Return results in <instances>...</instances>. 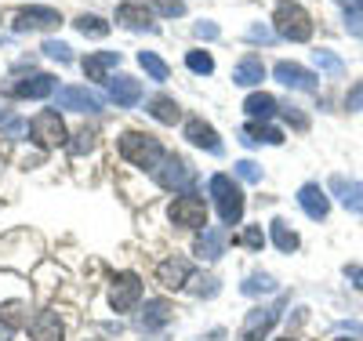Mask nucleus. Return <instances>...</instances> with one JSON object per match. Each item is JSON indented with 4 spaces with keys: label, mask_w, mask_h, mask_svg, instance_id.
<instances>
[{
    "label": "nucleus",
    "mask_w": 363,
    "mask_h": 341,
    "mask_svg": "<svg viewBox=\"0 0 363 341\" xmlns=\"http://www.w3.org/2000/svg\"><path fill=\"white\" fill-rule=\"evenodd\" d=\"M120 157L131 160L135 167H149L157 171L160 160H164V149L153 135H142V131H124L120 135Z\"/></svg>",
    "instance_id": "nucleus-1"
},
{
    "label": "nucleus",
    "mask_w": 363,
    "mask_h": 341,
    "mask_svg": "<svg viewBox=\"0 0 363 341\" xmlns=\"http://www.w3.org/2000/svg\"><path fill=\"white\" fill-rule=\"evenodd\" d=\"M272 22H277V33H280L284 40L301 44V40L313 37V18H309V11L301 8V4H294V0H280Z\"/></svg>",
    "instance_id": "nucleus-2"
},
{
    "label": "nucleus",
    "mask_w": 363,
    "mask_h": 341,
    "mask_svg": "<svg viewBox=\"0 0 363 341\" xmlns=\"http://www.w3.org/2000/svg\"><path fill=\"white\" fill-rule=\"evenodd\" d=\"M211 196L218 203V214L225 225H236L244 218V193H240V185L229 178V174H215L211 178Z\"/></svg>",
    "instance_id": "nucleus-3"
},
{
    "label": "nucleus",
    "mask_w": 363,
    "mask_h": 341,
    "mask_svg": "<svg viewBox=\"0 0 363 341\" xmlns=\"http://www.w3.org/2000/svg\"><path fill=\"white\" fill-rule=\"evenodd\" d=\"M153 174H157V181L164 185V189H174V193H186L189 185H193V178H196L193 167L186 160H178V157H164Z\"/></svg>",
    "instance_id": "nucleus-4"
},
{
    "label": "nucleus",
    "mask_w": 363,
    "mask_h": 341,
    "mask_svg": "<svg viewBox=\"0 0 363 341\" xmlns=\"http://www.w3.org/2000/svg\"><path fill=\"white\" fill-rule=\"evenodd\" d=\"M138 298H142V280H138L135 272H120V276H113L109 301H113L116 313H128V308H135Z\"/></svg>",
    "instance_id": "nucleus-5"
},
{
    "label": "nucleus",
    "mask_w": 363,
    "mask_h": 341,
    "mask_svg": "<svg viewBox=\"0 0 363 341\" xmlns=\"http://www.w3.org/2000/svg\"><path fill=\"white\" fill-rule=\"evenodd\" d=\"M171 222L174 225H189V229L207 225V203L200 196H178L171 203Z\"/></svg>",
    "instance_id": "nucleus-6"
},
{
    "label": "nucleus",
    "mask_w": 363,
    "mask_h": 341,
    "mask_svg": "<svg viewBox=\"0 0 363 341\" xmlns=\"http://www.w3.org/2000/svg\"><path fill=\"white\" fill-rule=\"evenodd\" d=\"M58 109H73V113H99L102 109V95H95L91 87H62L55 95Z\"/></svg>",
    "instance_id": "nucleus-7"
},
{
    "label": "nucleus",
    "mask_w": 363,
    "mask_h": 341,
    "mask_svg": "<svg viewBox=\"0 0 363 341\" xmlns=\"http://www.w3.org/2000/svg\"><path fill=\"white\" fill-rule=\"evenodd\" d=\"M33 138L44 145V149H51V145H62L66 142V123L58 120V113H40L37 120H33Z\"/></svg>",
    "instance_id": "nucleus-8"
},
{
    "label": "nucleus",
    "mask_w": 363,
    "mask_h": 341,
    "mask_svg": "<svg viewBox=\"0 0 363 341\" xmlns=\"http://www.w3.org/2000/svg\"><path fill=\"white\" fill-rule=\"evenodd\" d=\"M277 320H280L277 308H251L244 327H240V341H262L272 330V323H277Z\"/></svg>",
    "instance_id": "nucleus-9"
},
{
    "label": "nucleus",
    "mask_w": 363,
    "mask_h": 341,
    "mask_svg": "<svg viewBox=\"0 0 363 341\" xmlns=\"http://www.w3.org/2000/svg\"><path fill=\"white\" fill-rule=\"evenodd\" d=\"M298 203H301V211H306L313 222H323V218H327V211H330V200H327V193L320 189L316 181L301 185V189H298Z\"/></svg>",
    "instance_id": "nucleus-10"
},
{
    "label": "nucleus",
    "mask_w": 363,
    "mask_h": 341,
    "mask_svg": "<svg viewBox=\"0 0 363 341\" xmlns=\"http://www.w3.org/2000/svg\"><path fill=\"white\" fill-rule=\"evenodd\" d=\"M277 80L284 84V87H294V91H316V77L309 73V69H301L298 62H277Z\"/></svg>",
    "instance_id": "nucleus-11"
},
{
    "label": "nucleus",
    "mask_w": 363,
    "mask_h": 341,
    "mask_svg": "<svg viewBox=\"0 0 363 341\" xmlns=\"http://www.w3.org/2000/svg\"><path fill=\"white\" fill-rule=\"evenodd\" d=\"M11 95H15V99H48V95H55V77L33 73V77L11 84Z\"/></svg>",
    "instance_id": "nucleus-12"
},
{
    "label": "nucleus",
    "mask_w": 363,
    "mask_h": 341,
    "mask_svg": "<svg viewBox=\"0 0 363 341\" xmlns=\"http://www.w3.org/2000/svg\"><path fill=\"white\" fill-rule=\"evenodd\" d=\"M157 276H160V284H164L167 291H178V287H186V284H189L193 265H189L186 258H167V262H160Z\"/></svg>",
    "instance_id": "nucleus-13"
},
{
    "label": "nucleus",
    "mask_w": 363,
    "mask_h": 341,
    "mask_svg": "<svg viewBox=\"0 0 363 341\" xmlns=\"http://www.w3.org/2000/svg\"><path fill=\"white\" fill-rule=\"evenodd\" d=\"M58 22H62V18H58V11H51V8H26V11L15 15V29H18V33H22V29H51Z\"/></svg>",
    "instance_id": "nucleus-14"
},
{
    "label": "nucleus",
    "mask_w": 363,
    "mask_h": 341,
    "mask_svg": "<svg viewBox=\"0 0 363 341\" xmlns=\"http://www.w3.org/2000/svg\"><path fill=\"white\" fill-rule=\"evenodd\" d=\"M225 243H229L225 229H207V225H203V233H200V240H196V255L207 258V262H218V258L225 255Z\"/></svg>",
    "instance_id": "nucleus-15"
},
{
    "label": "nucleus",
    "mask_w": 363,
    "mask_h": 341,
    "mask_svg": "<svg viewBox=\"0 0 363 341\" xmlns=\"http://www.w3.org/2000/svg\"><path fill=\"white\" fill-rule=\"evenodd\" d=\"M29 334H33V341H62V334H66V327H62V320H58V313H40L33 323H29Z\"/></svg>",
    "instance_id": "nucleus-16"
},
{
    "label": "nucleus",
    "mask_w": 363,
    "mask_h": 341,
    "mask_svg": "<svg viewBox=\"0 0 363 341\" xmlns=\"http://www.w3.org/2000/svg\"><path fill=\"white\" fill-rule=\"evenodd\" d=\"M109 99H113L116 106H138L142 84H138L135 77H113V80H109Z\"/></svg>",
    "instance_id": "nucleus-17"
},
{
    "label": "nucleus",
    "mask_w": 363,
    "mask_h": 341,
    "mask_svg": "<svg viewBox=\"0 0 363 341\" xmlns=\"http://www.w3.org/2000/svg\"><path fill=\"white\" fill-rule=\"evenodd\" d=\"M186 138H189L193 145L207 149V152H222V142H218L215 128H211V123H203V120H189V123H186Z\"/></svg>",
    "instance_id": "nucleus-18"
},
{
    "label": "nucleus",
    "mask_w": 363,
    "mask_h": 341,
    "mask_svg": "<svg viewBox=\"0 0 363 341\" xmlns=\"http://www.w3.org/2000/svg\"><path fill=\"white\" fill-rule=\"evenodd\" d=\"M330 189L338 193V200H342L349 211L363 214V185H359V181H345L342 174H335V178H330Z\"/></svg>",
    "instance_id": "nucleus-19"
},
{
    "label": "nucleus",
    "mask_w": 363,
    "mask_h": 341,
    "mask_svg": "<svg viewBox=\"0 0 363 341\" xmlns=\"http://www.w3.org/2000/svg\"><path fill=\"white\" fill-rule=\"evenodd\" d=\"M22 323H26V301H8V305H0V341H8Z\"/></svg>",
    "instance_id": "nucleus-20"
},
{
    "label": "nucleus",
    "mask_w": 363,
    "mask_h": 341,
    "mask_svg": "<svg viewBox=\"0 0 363 341\" xmlns=\"http://www.w3.org/2000/svg\"><path fill=\"white\" fill-rule=\"evenodd\" d=\"M116 22H124L128 29H153V15H149L145 4H120Z\"/></svg>",
    "instance_id": "nucleus-21"
},
{
    "label": "nucleus",
    "mask_w": 363,
    "mask_h": 341,
    "mask_svg": "<svg viewBox=\"0 0 363 341\" xmlns=\"http://www.w3.org/2000/svg\"><path fill=\"white\" fill-rule=\"evenodd\" d=\"M265 80V66H262V58H244L240 66L233 69V84H240V87H255V84H262Z\"/></svg>",
    "instance_id": "nucleus-22"
},
{
    "label": "nucleus",
    "mask_w": 363,
    "mask_h": 341,
    "mask_svg": "<svg viewBox=\"0 0 363 341\" xmlns=\"http://www.w3.org/2000/svg\"><path fill=\"white\" fill-rule=\"evenodd\" d=\"M116 62H120L116 51H95V55L84 58V73H87V80H102V77L116 66Z\"/></svg>",
    "instance_id": "nucleus-23"
},
{
    "label": "nucleus",
    "mask_w": 363,
    "mask_h": 341,
    "mask_svg": "<svg viewBox=\"0 0 363 341\" xmlns=\"http://www.w3.org/2000/svg\"><path fill=\"white\" fill-rule=\"evenodd\" d=\"M240 142L244 145H280L284 142V135L277 131V128H262V123H247L244 131H240Z\"/></svg>",
    "instance_id": "nucleus-24"
},
{
    "label": "nucleus",
    "mask_w": 363,
    "mask_h": 341,
    "mask_svg": "<svg viewBox=\"0 0 363 341\" xmlns=\"http://www.w3.org/2000/svg\"><path fill=\"white\" fill-rule=\"evenodd\" d=\"M244 109H247V116H255V120H269L280 106H277V99H272V95H265V91H255V95L244 102Z\"/></svg>",
    "instance_id": "nucleus-25"
},
{
    "label": "nucleus",
    "mask_w": 363,
    "mask_h": 341,
    "mask_svg": "<svg viewBox=\"0 0 363 341\" xmlns=\"http://www.w3.org/2000/svg\"><path fill=\"white\" fill-rule=\"evenodd\" d=\"M272 243H277L284 255H291V251H298V233L284 218H277V222H272Z\"/></svg>",
    "instance_id": "nucleus-26"
},
{
    "label": "nucleus",
    "mask_w": 363,
    "mask_h": 341,
    "mask_svg": "<svg viewBox=\"0 0 363 341\" xmlns=\"http://www.w3.org/2000/svg\"><path fill=\"white\" fill-rule=\"evenodd\" d=\"M138 66H142V69H145L149 77H153L157 84H164V80L171 77V69H167V62H164L160 55H153V51H142V55H138Z\"/></svg>",
    "instance_id": "nucleus-27"
},
{
    "label": "nucleus",
    "mask_w": 363,
    "mask_h": 341,
    "mask_svg": "<svg viewBox=\"0 0 363 341\" xmlns=\"http://www.w3.org/2000/svg\"><path fill=\"white\" fill-rule=\"evenodd\" d=\"M149 116H153V120H160V123H174V120L182 116V109L174 106V99L160 95V99H153V102H149Z\"/></svg>",
    "instance_id": "nucleus-28"
},
{
    "label": "nucleus",
    "mask_w": 363,
    "mask_h": 341,
    "mask_svg": "<svg viewBox=\"0 0 363 341\" xmlns=\"http://www.w3.org/2000/svg\"><path fill=\"white\" fill-rule=\"evenodd\" d=\"M171 320V305L167 301H149L145 305V313H142V323L145 327H164Z\"/></svg>",
    "instance_id": "nucleus-29"
},
{
    "label": "nucleus",
    "mask_w": 363,
    "mask_h": 341,
    "mask_svg": "<svg viewBox=\"0 0 363 341\" xmlns=\"http://www.w3.org/2000/svg\"><path fill=\"white\" fill-rule=\"evenodd\" d=\"M77 29H80L84 37H99V40H102V37L109 33V22H102L99 15H80V18H77Z\"/></svg>",
    "instance_id": "nucleus-30"
},
{
    "label": "nucleus",
    "mask_w": 363,
    "mask_h": 341,
    "mask_svg": "<svg viewBox=\"0 0 363 341\" xmlns=\"http://www.w3.org/2000/svg\"><path fill=\"white\" fill-rule=\"evenodd\" d=\"M240 291H244L247 298H255V294H272V291H277V284H272V276H247Z\"/></svg>",
    "instance_id": "nucleus-31"
},
{
    "label": "nucleus",
    "mask_w": 363,
    "mask_h": 341,
    "mask_svg": "<svg viewBox=\"0 0 363 341\" xmlns=\"http://www.w3.org/2000/svg\"><path fill=\"white\" fill-rule=\"evenodd\" d=\"M186 66H189L193 73L207 77V73H215V58H211L207 51H189V55H186Z\"/></svg>",
    "instance_id": "nucleus-32"
},
{
    "label": "nucleus",
    "mask_w": 363,
    "mask_h": 341,
    "mask_svg": "<svg viewBox=\"0 0 363 341\" xmlns=\"http://www.w3.org/2000/svg\"><path fill=\"white\" fill-rule=\"evenodd\" d=\"M313 62H316L320 69H327V73H342V69H345V62H342L338 55H330V51H316Z\"/></svg>",
    "instance_id": "nucleus-33"
},
{
    "label": "nucleus",
    "mask_w": 363,
    "mask_h": 341,
    "mask_svg": "<svg viewBox=\"0 0 363 341\" xmlns=\"http://www.w3.org/2000/svg\"><path fill=\"white\" fill-rule=\"evenodd\" d=\"M160 15H167V18H178V15H186V4L182 0H149Z\"/></svg>",
    "instance_id": "nucleus-34"
},
{
    "label": "nucleus",
    "mask_w": 363,
    "mask_h": 341,
    "mask_svg": "<svg viewBox=\"0 0 363 341\" xmlns=\"http://www.w3.org/2000/svg\"><path fill=\"white\" fill-rule=\"evenodd\" d=\"M236 174L244 178V181H262V167H258L255 160H240V164H236Z\"/></svg>",
    "instance_id": "nucleus-35"
},
{
    "label": "nucleus",
    "mask_w": 363,
    "mask_h": 341,
    "mask_svg": "<svg viewBox=\"0 0 363 341\" xmlns=\"http://www.w3.org/2000/svg\"><path fill=\"white\" fill-rule=\"evenodd\" d=\"M44 55H48V58H58V62H69V58H73L62 40H48V44H44Z\"/></svg>",
    "instance_id": "nucleus-36"
},
{
    "label": "nucleus",
    "mask_w": 363,
    "mask_h": 341,
    "mask_svg": "<svg viewBox=\"0 0 363 341\" xmlns=\"http://www.w3.org/2000/svg\"><path fill=\"white\" fill-rule=\"evenodd\" d=\"M240 243H247V247H255V251H262V247H265V236H262L258 225H251V229L240 233Z\"/></svg>",
    "instance_id": "nucleus-37"
},
{
    "label": "nucleus",
    "mask_w": 363,
    "mask_h": 341,
    "mask_svg": "<svg viewBox=\"0 0 363 341\" xmlns=\"http://www.w3.org/2000/svg\"><path fill=\"white\" fill-rule=\"evenodd\" d=\"M345 109H349V113H359V109H363V80H359L356 87H349V95H345Z\"/></svg>",
    "instance_id": "nucleus-38"
},
{
    "label": "nucleus",
    "mask_w": 363,
    "mask_h": 341,
    "mask_svg": "<svg viewBox=\"0 0 363 341\" xmlns=\"http://www.w3.org/2000/svg\"><path fill=\"white\" fill-rule=\"evenodd\" d=\"M73 152H87V149H95V135H91V131H80L77 135V142L69 145Z\"/></svg>",
    "instance_id": "nucleus-39"
},
{
    "label": "nucleus",
    "mask_w": 363,
    "mask_h": 341,
    "mask_svg": "<svg viewBox=\"0 0 363 341\" xmlns=\"http://www.w3.org/2000/svg\"><path fill=\"white\" fill-rule=\"evenodd\" d=\"M196 37H200V40H215V37H218V26H215V22H200V26H196Z\"/></svg>",
    "instance_id": "nucleus-40"
},
{
    "label": "nucleus",
    "mask_w": 363,
    "mask_h": 341,
    "mask_svg": "<svg viewBox=\"0 0 363 341\" xmlns=\"http://www.w3.org/2000/svg\"><path fill=\"white\" fill-rule=\"evenodd\" d=\"M247 40H262V44H269V40H272V33H269L265 26H251V29H247Z\"/></svg>",
    "instance_id": "nucleus-41"
},
{
    "label": "nucleus",
    "mask_w": 363,
    "mask_h": 341,
    "mask_svg": "<svg viewBox=\"0 0 363 341\" xmlns=\"http://www.w3.org/2000/svg\"><path fill=\"white\" fill-rule=\"evenodd\" d=\"M345 26L352 29L356 37H363V15H356V11H352V15H345Z\"/></svg>",
    "instance_id": "nucleus-42"
},
{
    "label": "nucleus",
    "mask_w": 363,
    "mask_h": 341,
    "mask_svg": "<svg viewBox=\"0 0 363 341\" xmlns=\"http://www.w3.org/2000/svg\"><path fill=\"white\" fill-rule=\"evenodd\" d=\"M338 330H342V334H352V337H359V334H363V327H359V323H338Z\"/></svg>",
    "instance_id": "nucleus-43"
},
{
    "label": "nucleus",
    "mask_w": 363,
    "mask_h": 341,
    "mask_svg": "<svg viewBox=\"0 0 363 341\" xmlns=\"http://www.w3.org/2000/svg\"><path fill=\"white\" fill-rule=\"evenodd\" d=\"M349 280H356V287H363V269H349Z\"/></svg>",
    "instance_id": "nucleus-44"
},
{
    "label": "nucleus",
    "mask_w": 363,
    "mask_h": 341,
    "mask_svg": "<svg viewBox=\"0 0 363 341\" xmlns=\"http://www.w3.org/2000/svg\"><path fill=\"white\" fill-rule=\"evenodd\" d=\"M356 8H359V11H363V0H356Z\"/></svg>",
    "instance_id": "nucleus-45"
},
{
    "label": "nucleus",
    "mask_w": 363,
    "mask_h": 341,
    "mask_svg": "<svg viewBox=\"0 0 363 341\" xmlns=\"http://www.w3.org/2000/svg\"><path fill=\"white\" fill-rule=\"evenodd\" d=\"M280 341H294V337H280Z\"/></svg>",
    "instance_id": "nucleus-46"
}]
</instances>
